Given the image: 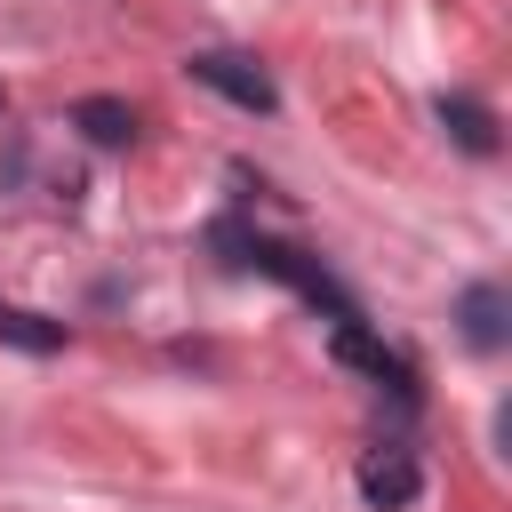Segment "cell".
I'll return each mask as SVG.
<instances>
[{
  "instance_id": "cell-1",
  "label": "cell",
  "mask_w": 512,
  "mask_h": 512,
  "mask_svg": "<svg viewBox=\"0 0 512 512\" xmlns=\"http://www.w3.org/2000/svg\"><path fill=\"white\" fill-rule=\"evenodd\" d=\"M216 248H232V264L240 272H264V280H280V288H296L304 304H320L328 320H360V304L336 288V272L320 264V256H304V248H288V240H272V232H256V224H216Z\"/></svg>"
},
{
  "instance_id": "cell-2",
  "label": "cell",
  "mask_w": 512,
  "mask_h": 512,
  "mask_svg": "<svg viewBox=\"0 0 512 512\" xmlns=\"http://www.w3.org/2000/svg\"><path fill=\"white\" fill-rule=\"evenodd\" d=\"M184 72H192L200 88H216L224 104H240V112H272V104H280L272 72H264L256 56H240V48H192V56H184Z\"/></svg>"
},
{
  "instance_id": "cell-3",
  "label": "cell",
  "mask_w": 512,
  "mask_h": 512,
  "mask_svg": "<svg viewBox=\"0 0 512 512\" xmlns=\"http://www.w3.org/2000/svg\"><path fill=\"white\" fill-rule=\"evenodd\" d=\"M328 344H336V360H344V368H360V376L392 384L400 400H416V368H408V360H400V352H392L384 336H368L360 320H336V336H328Z\"/></svg>"
},
{
  "instance_id": "cell-4",
  "label": "cell",
  "mask_w": 512,
  "mask_h": 512,
  "mask_svg": "<svg viewBox=\"0 0 512 512\" xmlns=\"http://www.w3.org/2000/svg\"><path fill=\"white\" fill-rule=\"evenodd\" d=\"M360 496H368L376 512H408V504L424 496V464H416L408 448H368V456H360Z\"/></svg>"
},
{
  "instance_id": "cell-5",
  "label": "cell",
  "mask_w": 512,
  "mask_h": 512,
  "mask_svg": "<svg viewBox=\"0 0 512 512\" xmlns=\"http://www.w3.org/2000/svg\"><path fill=\"white\" fill-rule=\"evenodd\" d=\"M456 320H464V344H472V352H504V344H512V296H504L496 280H472V288L456 296Z\"/></svg>"
},
{
  "instance_id": "cell-6",
  "label": "cell",
  "mask_w": 512,
  "mask_h": 512,
  "mask_svg": "<svg viewBox=\"0 0 512 512\" xmlns=\"http://www.w3.org/2000/svg\"><path fill=\"white\" fill-rule=\"evenodd\" d=\"M72 128H80L96 152H128V144H136V104H120V96H80V104H72Z\"/></svg>"
},
{
  "instance_id": "cell-7",
  "label": "cell",
  "mask_w": 512,
  "mask_h": 512,
  "mask_svg": "<svg viewBox=\"0 0 512 512\" xmlns=\"http://www.w3.org/2000/svg\"><path fill=\"white\" fill-rule=\"evenodd\" d=\"M440 128L472 152V160H496L504 152V136H496V112L480 104V96H440Z\"/></svg>"
},
{
  "instance_id": "cell-8",
  "label": "cell",
  "mask_w": 512,
  "mask_h": 512,
  "mask_svg": "<svg viewBox=\"0 0 512 512\" xmlns=\"http://www.w3.org/2000/svg\"><path fill=\"white\" fill-rule=\"evenodd\" d=\"M0 344H16V352H64V320H40V312L0 304Z\"/></svg>"
},
{
  "instance_id": "cell-9",
  "label": "cell",
  "mask_w": 512,
  "mask_h": 512,
  "mask_svg": "<svg viewBox=\"0 0 512 512\" xmlns=\"http://www.w3.org/2000/svg\"><path fill=\"white\" fill-rule=\"evenodd\" d=\"M0 104H8V88H0Z\"/></svg>"
}]
</instances>
